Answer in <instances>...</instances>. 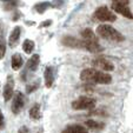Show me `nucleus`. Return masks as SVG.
I'll return each mask as SVG.
<instances>
[{"label": "nucleus", "instance_id": "1", "mask_svg": "<svg viewBox=\"0 0 133 133\" xmlns=\"http://www.w3.org/2000/svg\"><path fill=\"white\" fill-rule=\"evenodd\" d=\"M80 80L85 83H94V84H103L108 85L112 83V77L106 72L94 70V68H85L80 73Z\"/></svg>", "mask_w": 133, "mask_h": 133}, {"label": "nucleus", "instance_id": "2", "mask_svg": "<svg viewBox=\"0 0 133 133\" xmlns=\"http://www.w3.org/2000/svg\"><path fill=\"white\" fill-rule=\"evenodd\" d=\"M97 35L106 40L117 41V43H121L125 40V37L119 31H117L113 26L107 25V24H103L97 27Z\"/></svg>", "mask_w": 133, "mask_h": 133}, {"label": "nucleus", "instance_id": "3", "mask_svg": "<svg viewBox=\"0 0 133 133\" xmlns=\"http://www.w3.org/2000/svg\"><path fill=\"white\" fill-rule=\"evenodd\" d=\"M96 107V100L90 97H80L72 103L74 110H93Z\"/></svg>", "mask_w": 133, "mask_h": 133}, {"label": "nucleus", "instance_id": "4", "mask_svg": "<svg viewBox=\"0 0 133 133\" xmlns=\"http://www.w3.org/2000/svg\"><path fill=\"white\" fill-rule=\"evenodd\" d=\"M94 17L98 19L99 21H108V23H113L117 20V15L112 13L106 6H100L94 12Z\"/></svg>", "mask_w": 133, "mask_h": 133}, {"label": "nucleus", "instance_id": "5", "mask_svg": "<svg viewBox=\"0 0 133 133\" xmlns=\"http://www.w3.org/2000/svg\"><path fill=\"white\" fill-rule=\"evenodd\" d=\"M13 103H12V112L14 114H19L21 112V110L25 106V97L21 92H15V94H13Z\"/></svg>", "mask_w": 133, "mask_h": 133}, {"label": "nucleus", "instance_id": "6", "mask_svg": "<svg viewBox=\"0 0 133 133\" xmlns=\"http://www.w3.org/2000/svg\"><path fill=\"white\" fill-rule=\"evenodd\" d=\"M93 65L98 70H101V72H111L114 70V65L111 60H107L105 58H97L93 60Z\"/></svg>", "mask_w": 133, "mask_h": 133}, {"label": "nucleus", "instance_id": "7", "mask_svg": "<svg viewBox=\"0 0 133 133\" xmlns=\"http://www.w3.org/2000/svg\"><path fill=\"white\" fill-rule=\"evenodd\" d=\"M3 94H4V100L5 101H8L13 98V94H14V79H13V77L11 74L7 77Z\"/></svg>", "mask_w": 133, "mask_h": 133}, {"label": "nucleus", "instance_id": "8", "mask_svg": "<svg viewBox=\"0 0 133 133\" xmlns=\"http://www.w3.org/2000/svg\"><path fill=\"white\" fill-rule=\"evenodd\" d=\"M81 48H85L86 51H88L91 53H99L104 50V47L98 41H87V40H81Z\"/></svg>", "mask_w": 133, "mask_h": 133}, {"label": "nucleus", "instance_id": "9", "mask_svg": "<svg viewBox=\"0 0 133 133\" xmlns=\"http://www.w3.org/2000/svg\"><path fill=\"white\" fill-rule=\"evenodd\" d=\"M20 34H21V27L20 26H15L12 30V32H11L10 37H8V46L11 48L17 47L19 39H20Z\"/></svg>", "mask_w": 133, "mask_h": 133}, {"label": "nucleus", "instance_id": "10", "mask_svg": "<svg viewBox=\"0 0 133 133\" xmlns=\"http://www.w3.org/2000/svg\"><path fill=\"white\" fill-rule=\"evenodd\" d=\"M111 8H112L116 13H119V14L124 15L125 18H128V19H132L133 18L132 12H131V10L127 7V6H124V5H120V4L113 3L112 6H111Z\"/></svg>", "mask_w": 133, "mask_h": 133}, {"label": "nucleus", "instance_id": "11", "mask_svg": "<svg viewBox=\"0 0 133 133\" xmlns=\"http://www.w3.org/2000/svg\"><path fill=\"white\" fill-rule=\"evenodd\" d=\"M63 41V45L67 46V47H72V48H81V40L77 39L74 37H71V35H66L61 39Z\"/></svg>", "mask_w": 133, "mask_h": 133}, {"label": "nucleus", "instance_id": "12", "mask_svg": "<svg viewBox=\"0 0 133 133\" xmlns=\"http://www.w3.org/2000/svg\"><path fill=\"white\" fill-rule=\"evenodd\" d=\"M44 79H45V85L47 88L52 87L53 81H54V75H53V67L47 66L44 71Z\"/></svg>", "mask_w": 133, "mask_h": 133}, {"label": "nucleus", "instance_id": "13", "mask_svg": "<svg viewBox=\"0 0 133 133\" xmlns=\"http://www.w3.org/2000/svg\"><path fill=\"white\" fill-rule=\"evenodd\" d=\"M40 64V55L39 54H33L30 59H28L27 64H26V67L27 70L32 71V72H35L38 70V66Z\"/></svg>", "mask_w": 133, "mask_h": 133}, {"label": "nucleus", "instance_id": "14", "mask_svg": "<svg viewBox=\"0 0 133 133\" xmlns=\"http://www.w3.org/2000/svg\"><path fill=\"white\" fill-rule=\"evenodd\" d=\"M63 133H88V130L81 125L74 124V125H68L63 131Z\"/></svg>", "mask_w": 133, "mask_h": 133}, {"label": "nucleus", "instance_id": "15", "mask_svg": "<svg viewBox=\"0 0 133 133\" xmlns=\"http://www.w3.org/2000/svg\"><path fill=\"white\" fill-rule=\"evenodd\" d=\"M24 65V60H23V57H21L19 53H14L12 55V60H11V66L14 71L20 70L21 66Z\"/></svg>", "mask_w": 133, "mask_h": 133}, {"label": "nucleus", "instance_id": "16", "mask_svg": "<svg viewBox=\"0 0 133 133\" xmlns=\"http://www.w3.org/2000/svg\"><path fill=\"white\" fill-rule=\"evenodd\" d=\"M81 37L83 40H87V41H98V37L91 28H85L81 32Z\"/></svg>", "mask_w": 133, "mask_h": 133}, {"label": "nucleus", "instance_id": "17", "mask_svg": "<svg viewBox=\"0 0 133 133\" xmlns=\"http://www.w3.org/2000/svg\"><path fill=\"white\" fill-rule=\"evenodd\" d=\"M50 7H52V4L48 3V1H44V3L35 4L33 8H34V11L38 13V14H43V13H45Z\"/></svg>", "mask_w": 133, "mask_h": 133}, {"label": "nucleus", "instance_id": "18", "mask_svg": "<svg viewBox=\"0 0 133 133\" xmlns=\"http://www.w3.org/2000/svg\"><path fill=\"white\" fill-rule=\"evenodd\" d=\"M30 117L32 120H39L41 118V112H40V105L39 104H34L30 110Z\"/></svg>", "mask_w": 133, "mask_h": 133}, {"label": "nucleus", "instance_id": "19", "mask_svg": "<svg viewBox=\"0 0 133 133\" xmlns=\"http://www.w3.org/2000/svg\"><path fill=\"white\" fill-rule=\"evenodd\" d=\"M34 47H35V44L31 39H25V41L23 43V50L25 51L26 54H31L33 52V50H34Z\"/></svg>", "mask_w": 133, "mask_h": 133}, {"label": "nucleus", "instance_id": "20", "mask_svg": "<svg viewBox=\"0 0 133 133\" xmlns=\"http://www.w3.org/2000/svg\"><path fill=\"white\" fill-rule=\"evenodd\" d=\"M86 126L91 130H103L105 124L104 123H98V121L93 120V119H90V120H86Z\"/></svg>", "mask_w": 133, "mask_h": 133}, {"label": "nucleus", "instance_id": "21", "mask_svg": "<svg viewBox=\"0 0 133 133\" xmlns=\"http://www.w3.org/2000/svg\"><path fill=\"white\" fill-rule=\"evenodd\" d=\"M38 87H39V80L35 81V84L32 83L31 85H27V87H26V92H27V93H32V92H34Z\"/></svg>", "mask_w": 133, "mask_h": 133}, {"label": "nucleus", "instance_id": "22", "mask_svg": "<svg viewBox=\"0 0 133 133\" xmlns=\"http://www.w3.org/2000/svg\"><path fill=\"white\" fill-rule=\"evenodd\" d=\"M6 54V44L4 40H0V60L5 57Z\"/></svg>", "mask_w": 133, "mask_h": 133}, {"label": "nucleus", "instance_id": "23", "mask_svg": "<svg viewBox=\"0 0 133 133\" xmlns=\"http://www.w3.org/2000/svg\"><path fill=\"white\" fill-rule=\"evenodd\" d=\"M4 128H5V117L0 110V130H4Z\"/></svg>", "mask_w": 133, "mask_h": 133}, {"label": "nucleus", "instance_id": "24", "mask_svg": "<svg viewBox=\"0 0 133 133\" xmlns=\"http://www.w3.org/2000/svg\"><path fill=\"white\" fill-rule=\"evenodd\" d=\"M63 5H64V0H53V4H52L53 7L60 8Z\"/></svg>", "mask_w": 133, "mask_h": 133}, {"label": "nucleus", "instance_id": "25", "mask_svg": "<svg viewBox=\"0 0 133 133\" xmlns=\"http://www.w3.org/2000/svg\"><path fill=\"white\" fill-rule=\"evenodd\" d=\"M52 23L53 21L51 20V19H48V20H45V21H43V23L39 25V28H43V27H48V26H51L52 25Z\"/></svg>", "mask_w": 133, "mask_h": 133}, {"label": "nucleus", "instance_id": "26", "mask_svg": "<svg viewBox=\"0 0 133 133\" xmlns=\"http://www.w3.org/2000/svg\"><path fill=\"white\" fill-rule=\"evenodd\" d=\"M113 3L120 4V5H124V6H127L128 4H130V0H113Z\"/></svg>", "mask_w": 133, "mask_h": 133}, {"label": "nucleus", "instance_id": "27", "mask_svg": "<svg viewBox=\"0 0 133 133\" xmlns=\"http://www.w3.org/2000/svg\"><path fill=\"white\" fill-rule=\"evenodd\" d=\"M18 133H30V130H28V128L26 127V126H23V127L19 128Z\"/></svg>", "mask_w": 133, "mask_h": 133}, {"label": "nucleus", "instance_id": "28", "mask_svg": "<svg viewBox=\"0 0 133 133\" xmlns=\"http://www.w3.org/2000/svg\"><path fill=\"white\" fill-rule=\"evenodd\" d=\"M15 13H17V14H14V15H13V18H12L13 20H18V19H19V17H20V14H19L20 12H15Z\"/></svg>", "mask_w": 133, "mask_h": 133}, {"label": "nucleus", "instance_id": "29", "mask_svg": "<svg viewBox=\"0 0 133 133\" xmlns=\"http://www.w3.org/2000/svg\"><path fill=\"white\" fill-rule=\"evenodd\" d=\"M3 1H10V0H3Z\"/></svg>", "mask_w": 133, "mask_h": 133}]
</instances>
